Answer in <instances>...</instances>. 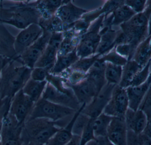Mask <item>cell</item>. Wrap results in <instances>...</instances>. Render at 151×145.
<instances>
[{
	"mask_svg": "<svg viewBox=\"0 0 151 145\" xmlns=\"http://www.w3.org/2000/svg\"><path fill=\"white\" fill-rule=\"evenodd\" d=\"M115 86L106 83L92 102L84 107L82 113L92 119H94L103 113L111 99L113 90Z\"/></svg>",
	"mask_w": 151,
	"mask_h": 145,
	"instance_id": "4fadbf2b",
	"label": "cell"
},
{
	"mask_svg": "<svg viewBox=\"0 0 151 145\" xmlns=\"http://www.w3.org/2000/svg\"><path fill=\"white\" fill-rule=\"evenodd\" d=\"M124 120L128 130L136 133H142L148 122L143 111L139 109L133 110L129 108L125 114Z\"/></svg>",
	"mask_w": 151,
	"mask_h": 145,
	"instance_id": "ac0fdd59",
	"label": "cell"
},
{
	"mask_svg": "<svg viewBox=\"0 0 151 145\" xmlns=\"http://www.w3.org/2000/svg\"><path fill=\"white\" fill-rule=\"evenodd\" d=\"M146 8H148L151 10V1H147Z\"/></svg>",
	"mask_w": 151,
	"mask_h": 145,
	"instance_id": "db71d44e",
	"label": "cell"
},
{
	"mask_svg": "<svg viewBox=\"0 0 151 145\" xmlns=\"http://www.w3.org/2000/svg\"><path fill=\"white\" fill-rule=\"evenodd\" d=\"M93 119H91L87 126H86L81 136L80 145H86L88 143L93 140H96L92 127Z\"/></svg>",
	"mask_w": 151,
	"mask_h": 145,
	"instance_id": "ab89813d",
	"label": "cell"
},
{
	"mask_svg": "<svg viewBox=\"0 0 151 145\" xmlns=\"http://www.w3.org/2000/svg\"><path fill=\"white\" fill-rule=\"evenodd\" d=\"M105 17V14L101 15L91 23L87 32L81 37L76 50L80 59L96 54L101 38L100 31Z\"/></svg>",
	"mask_w": 151,
	"mask_h": 145,
	"instance_id": "8992f818",
	"label": "cell"
},
{
	"mask_svg": "<svg viewBox=\"0 0 151 145\" xmlns=\"http://www.w3.org/2000/svg\"><path fill=\"white\" fill-rule=\"evenodd\" d=\"M66 85L71 88L81 106H86L90 103L98 94L96 86L87 78L74 85H69L66 81Z\"/></svg>",
	"mask_w": 151,
	"mask_h": 145,
	"instance_id": "9a60e30c",
	"label": "cell"
},
{
	"mask_svg": "<svg viewBox=\"0 0 151 145\" xmlns=\"http://www.w3.org/2000/svg\"><path fill=\"white\" fill-rule=\"evenodd\" d=\"M88 11L75 6L70 1H65L60 7L55 15L62 20L63 23L70 25L80 20Z\"/></svg>",
	"mask_w": 151,
	"mask_h": 145,
	"instance_id": "e0dca14e",
	"label": "cell"
},
{
	"mask_svg": "<svg viewBox=\"0 0 151 145\" xmlns=\"http://www.w3.org/2000/svg\"><path fill=\"white\" fill-rule=\"evenodd\" d=\"M63 38L58 52V56L66 55L76 50L81 36L77 35L73 29L63 33Z\"/></svg>",
	"mask_w": 151,
	"mask_h": 145,
	"instance_id": "603a6c76",
	"label": "cell"
},
{
	"mask_svg": "<svg viewBox=\"0 0 151 145\" xmlns=\"http://www.w3.org/2000/svg\"><path fill=\"white\" fill-rule=\"evenodd\" d=\"M151 85V76L144 84L137 86H129L126 89L129 101V108L137 110Z\"/></svg>",
	"mask_w": 151,
	"mask_h": 145,
	"instance_id": "ffe728a7",
	"label": "cell"
},
{
	"mask_svg": "<svg viewBox=\"0 0 151 145\" xmlns=\"http://www.w3.org/2000/svg\"><path fill=\"white\" fill-rule=\"evenodd\" d=\"M47 80L38 81L30 78L27 82L22 90L35 103L42 98V95L47 84Z\"/></svg>",
	"mask_w": 151,
	"mask_h": 145,
	"instance_id": "cb8c5ba5",
	"label": "cell"
},
{
	"mask_svg": "<svg viewBox=\"0 0 151 145\" xmlns=\"http://www.w3.org/2000/svg\"><path fill=\"white\" fill-rule=\"evenodd\" d=\"M1 129H0V145H1Z\"/></svg>",
	"mask_w": 151,
	"mask_h": 145,
	"instance_id": "9f6ffc18",
	"label": "cell"
},
{
	"mask_svg": "<svg viewBox=\"0 0 151 145\" xmlns=\"http://www.w3.org/2000/svg\"><path fill=\"white\" fill-rule=\"evenodd\" d=\"M151 60L136 74L130 86H137L144 84L149 78L151 73Z\"/></svg>",
	"mask_w": 151,
	"mask_h": 145,
	"instance_id": "8d00e7d4",
	"label": "cell"
},
{
	"mask_svg": "<svg viewBox=\"0 0 151 145\" xmlns=\"http://www.w3.org/2000/svg\"><path fill=\"white\" fill-rule=\"evenodd\" d=\"M1 99V86H0V100Z\"/></svg>",
	"mask_w": 151,
	"mask_h": 145,
	"instance_id": "11a10c76",
	"label": "cell"
},
{
	"mask_svg": "<svg viewBox=\"0 0 151 145\" xmlns=\"http://www.w3.org/2000/svg\"><path fill=\"white\" fill-rule=\"evenodd\" d=\"M136 48V46L130 43H127L116 46L114 49L120 55L129 60L133 58Z\"/></svg>",
	"mask_w": 151,
	"mask_h": 145,
	"instance_id": "f35d334b",
	"label": "cell"
},
{
	"mask_svg": "<svg viewBox=\"0 0 151 145\" xmlns=\"http://www.w3.org/2000/svg\"><path fill=\"white\" fill-rule=\"evenodd\" d=\"M142 133L151 139V121H148L145 129Z\"/></svg>",
	"mask_w": 151,
	"mask_h": 145,
	"instance_id": "681fc988",
	"label": "cell"
},
{
	"mask_svg": "<svg viewBox=\"0 0 151 145\" xmlns=\"http://www.w3.org/2000/svg\"><path fill=\"white\" fill-rule=\"evenodd\" d=\"M96 141L98 145H114L108 139L107 137L98 138L96 139Z\"/></svg>",
	"mask_w": 151,
	"mask_h": 145,
	"instance_id": "7dc6e473",
	"label": "cell"
},
{
	"mask_svg": "<svg viewBox=\"0 0 151 145\" xmlns=\"http://www.w3.org/2000/svg\"><path fill=\"white\" fill-rule=\"evenodd\" d=\"M15 41V37L0 23V55L16 62L18 57L14 48Z\"/></svg>",
	"mask_w": 151,
	"mask_h": 145,
	"instance_id": "d6986e66",
	"label": "cell"
},
{
	"mask_svg": "<svg viewBox=\"0 0 151 145\" xmlns=\"http://www.w3.org/2000/svg\"><path fill=\"white\" fill-rule=\"evenodd\" d=\"M112 117L104 113L93 119L92 127L96 139L107 136V129Z\"/></svg>",
	"mask_w": 151,
	"mask_h": 145,
	"instance_id": "4dcf8cb0",
	"label": "cell"
},
{
	"mask_svg": "<svg viewBox=\"0 0 151 145\" xmlns=\"http://www.w3.org/2000/svg\"><path fill=\"white\" fill-rule=\"evenodd\" d=\"M124 4L132 9L136 14L144 12L146 9V0H127Z\"/></svg>",
	"mask_w": 151,
	"mask_h": 145,
	"instance_id": "b9f144b4",
	"label": "cell"
},
{
	"mask_svg": "<svg viewBox=\"0 0 151 145\" xmlns=\"http://www.w3.org/2000/svg\"><path fill=\"white\" fill-rule=\"evenodd\" d=\"M51 33L43 31L42 36L18 57L17 62L23 66L33 69L41 56L44 53L51 37Z\"/></svg>",
	"mask_w": 151,
	"mask_h": 145,
	"instance_id": "52a82bcc",
	"label": "cell"
},
{
	"mask_svg": "<svg viewBox=\"0 0 151 145\" xmlns=\"http://www.w3.org/2000/svg\"><path fill=\"white\" fill-rule=\"evenodd\" d=\"M91 119V118L89 117L81 112L76 119L73 124V135L81 136L83 129L87 126Z\"/></svg>",
	"mask_w": 151,
	"mask_h": 145,
	"instance_id": "74e56055",
	"label": "cell"
},
{
	"mask_svg": "<svg viewBox=\"0 0 151 145\" xmlns=\"http://www.w3.org/2000/svg\"><path fill=\"white\" fill-rule=\"evenodd\" d=\"M151 11V9L146 8L144 12L136 14L119 26L122 31L127 36L128 43L137 47L149 37L148 19Z\"/></svg>",
	"mask_w": 151,
	"mask_h": 145,
	"instance_id": "277c9868",
	"label": "cell"
},
{
	"mask_svg": "<svg viewBox=\"0 0 151 145\" xmlns=\"http://www.w3.org/2000/svg\"><path fill=\"white\" fill-rule=\"evenodd\" d=\"M11 100L10 98H5L0 100V129L4 118L9 113Z\"/></svg>",
	"mask_w": 151,
	"mask_h": 145,
	"instance_id": "ee69618b",
	"label": "cell"
},
{
	"mask_svg": "<svg viewBox=\"0 0 151 145\" xmlns=\"http://www.w3.org/2000/svg\"><path fill=\"white\" fill-rule=\"evenodd\" d=\"M13 10L12 6L9 8H4L0 3V23H4L11 18Z\"/></svg>",
	"mask_w": 151,
	"mask_h": 145,
	"instance_id": "f6af8a7d",
	"label": "cell"
},
{
	"mask_svg": "<svg viewBox=\"0 0 151 145\" xmlns=\"http://www.w3.org/2000/svg\"><path fill=\"white\" fill-rule=\"evenodd\" d=\"M143 68L134 60L128 61L126 65L123 67L121 81L119 85L124 88L130 86L136 74Z\"/></svg>",
	"mask_w": 151,
	"mask_h": 145,
	"instance_id": "83f0119b",
	"label": "cell"
},
{
	"mask_svg": "<svg viewBox=\"0 0 151 145\" xmlns=\"http://www.w3.org/2000/svg\"><path fill=\"white\" fill-rule=\"evenodd\" d=\"M63 33H51L50 39L42 55L35 66V68H44L50 73L55 63L58 52L63 38Z\"/></svg>",
	"mask_w": 151,
	"mask_h": 145,
	"instance_id": "8fae6325",
	"label": "cell"
},
{
	"mask_svg": "<svg viewBox=\"0 0 151 145\" xmlns=\"http://www.w3.org/2000/svg\"><path fill=\"white\" fill-rule=\"evenodd\" d=\"M49 74V71L47 69L35 68L32 70L31 78L36 81H45L47 80V78Z\"/></svg>",
	"mask_w": 151,
	"mask_h": 145,
	"instance_id": "7bdbcfd3",
	"label": "cell"
},
{
	"mask_svg": "<svg viewBox=\"0 0 151 145\" xmlns=\"http://www.w3.org/2000/svg\"><path fill=\"white\" fill-rule=\"evenodd\" d=\"M150 36L147 37L137 47L132 60L144 67L151 60Z\"/></svg>",
	"mask_w": 151,
	"mask_h": 145,
	"instance_id": "484cf974",
	"label": "cell"
},
{
	"mask_svg": "<svg viewBox=\"0 0 151 145\" xmlns=\"http://www.w3.org/2000/svg\"><path fill=\"white\" fill-rule=\"evenodd\" d=\"M127 133L124 118L112 117L107 129L108 139L114 145H127Z\"/></svg>",
	"mask_w": 151,
	"mask_h": 145,
	"instance_id": "2e32d148",
	"label": "cell"
},
{
	"mask_svg": "<svg viewBox=\"0 0 151 145\" xmlns=\"http://www.w3.org/2000/svg\"><path fill=\"white\" fill-rule=\"evenodd\" d=\"M15 62L14 61H11L2 72L0 80L1 99H12L18 92L23 89L31 78L32 69L23 65L16 66Z\"/></svg>",
	"mask_w": 151,
	"mask_h": 145,
	"instance_id": "7a4b0ae2",
	"label": "cell"
},
{
	"mask_svg": "<svg viewBox=\"0 0 151 145\" xmlns=\"http://www.w3.org/2000/svg\"><path fill=\"white\" fill-rule=\"evenodd\" d=\"M106 63V62H105ZM123 67L106 63L105 77L107 84L119 85L121 81Z\"/></svg>",
	"mask_w": 151,
	"mask_h": 145,
	"instance_id": "1f68e13d",
	"label": "cell"
},
{
	"mask_svg": "<svg viewBox=\"0 0 151 145\" xmlns=\"http://www.w3.org/2000/svg\"><path fill=\"white\" fill-rule=\"evenodd\" d=\"M65 125L63 121L54 122L44 118L27 120L22 127V143L32 142L46 145L51 138Z\"/></svg>",
	"mask_w": 151,
	"mask_h": 145,
	"instance_id": "6da1fadb",
	"label": "cell"
},
{
	"mask_svg": "<svg viewBox=\"0 0 151 145\" xmlns=\"http://www.w3.org/2000/svg\"><path fill=\"white\" fill-rule=\"evenodd\" d=\"M43 32V29L38 24H33L22 30L15 37L14 48L17 57L34 44Z\"/></svg>",
	"mask_w": 151,
	"mask_h": 145,
	"instance_id": "7c38bea8",
	"label": "cell"
},
{
	"mask_svg": "<svg viewBox=\"0 0 151 145\" xmlns=\"http://www.w3.org/2000/svg\"><path fill=\"white\" fill-rule=\"evenodd\" d=\"M65 1H38L37 7L41 18L48 19L55 16L58 10L65 2Z\"/></svg>",
	"mask_w": 151,
	"mask_h": 145,
	"instance_id": "f546056e",
	"label": "cell"
},
{
	"mask_svg": "<svg viewBox=\"0 0 151 145\" xmlns=\"http://www.w3.org/2000/svg\"><path fill=\"white\" fill-rule=\"evenodd\" d=\"M148 31L149 36H150L151 35V11L148 17Z\"/></svg>",
	"mask_w": 151,
	"mask_h": 145,
	"instance_id": "f907efd6",
	"label": "cell"
},
{
	"mask_svg": "<svg viewBox=\"0 0 151 145\" xmlns=\"http://www.w3.org/2000/svg\"><path fill=\"white\" fill-rule=\"evenodd\" d=\"M100 58L104 62L109 63L122 67L126 65L128 61L127 59L119 54L115 51L114 48Z\"/></svg>",
	"mask_w": 151,
	"mask_h": 145,
	"instance_id": "d590c367",
	"label": "cell"
},
{
	"mask_svg": "<svg viewBox=\"0 0 151 145\" xmlns=\"http://www.w3.org/2000/svg\"><path fill=\"white\" fill-rule=\"evenodd\" d=\"M136 13L124 4L117 8L112 13V26H120L129 21Z\"/></svg>",
	"mask_w": 151,
	"mask_h": 145,
	"instance_id": "d6a6232c",
	"label": "cell"
},
{
	"mask_svg": "<svg viewBox=\"0 0 151 145\" xmlns=\"http://www.w3.org/2000/svg\"><path fill=\"white\" fill-rule=\"evenodd\" d=\"M38 1L28 3L19 2L13 5L11 18L4 23L23 30L33 24H39L41 18L37 9Z\"/></svg>",
	"mask_w": 151,
	"mask_h": 145,
	"instance_id": "5b68a950",
	"label": "cell"
},
{
	"mask_svg": "<svg viewBox=\"0 0 151 145\" xmlns=\"http://www.w3.org/2000/svg\"><path fill=\"white\" fill-rule=\"evenodd\" d=\"M128 108V98L126 88L115 86L103 113L112 117L124 118Z\"/></svg>",
	"mask_w": 151,
	"mask_h": 145,
	"instance_id": "ba28073f",
	"label": "cell"
},
{
	"mask_svg": "<svg viewBox=\"0 0 151 145\" xmlns=\"http://www.w3.org/2000/svg\"><path fill=\"white\" fill-rule=\"evenodd\" d=\"M127 145H151V139L143 133H135L128 130Z\"/></svg>",
	"mask_w": 151,
	"mask_h": 145,
	"instance_id": "e575fe53",
	"label": "cell"
},
{
	"mask_svg": "<svg viewBox=\"0 0 151 145\" xmlns=\"http://www.w3.org/2000/svg\"><path fill=\"white\" fill-rule=\"evenodd\" d=\"M35 103L21 89L12 99L9 113L20 124L24 125L28 119Z\"/></svg>",
	"mask_w": 151,
	"mask_h": 145,
	"instance_id": "9c48e42d",
	"label": "cell"
},
{
	"mask_svg": "<svg viewBox=\"0 0 151 145\" xmlns=\"http://www.w3.org/2000/svg\"><path fill=\"white\" fill-rule=\"evenodd\" d=\"M81 136L73 135L71 140L65 145H80Z\"/></svg>",
	"mask_w": 151,
	"mask_h": 145,
	"instance_id": "c3c4849f",
	"label": "cell"
},
{
	"mask_svg": "<svg viewBox=\"0 0 151 145\" xmlns=\"http://www.w3.org/2000/svg\"><path fill=\"white\" fill-rule=\"evenodd\" d=\"M118 33V31L111 29L102 34L96 54L102 56L113 49Z\"/></svg>",
	"mask_w": 151,
	"mask_h": 145,
	"instance_id": "f1b7e54d",
	"label": "cell"
},
{
	"mask_svg": "<svg viewBox=\"0 0 151 145\" xmlns=\"http://www.w3.org/2000/svg\"><path fill=\"white\" fill-rule=\"evenodd\" d=\"M76 111L42 98L35 103L27 120L44 118L54 122H61L71 118Z\"/></svg>",
	"mask_w": 151,
	"mask_h": 145,
	"instance_id": "3957f363",
	"label": "cell"
},
{
	"mask_svg": "<svg viewBox=\"0 0 151 145\" xmlns=\"http://www.w3.org/2000/svg\"><path fill=\"white\" fill-rule=\"evenodd\" d=\"M150 47L151 49V35H150Z\"/></svg>",
	"mask_w": 151,
	"mask_h": 145,
	"instance_id": "6f0895ef",
	"label": "cell"
},
{
	"mask_svg": "<svg viewBox=\"0 0 151 145\" xmlns=\"http://www.w3.org/2000/svg\"><path fill=\"white\" fill-rule=\"evenodd\" d=\"M139 109L145 114L148 121H151V85Z\"/></svg>",
	"mask_w": 151,
	"mask_h": 145,
	"instance_id": "60d3db41",
	"label": "cell"
},
{
	"mask_svg": "<svg viewBox=\"0 0 151 145\" xmlns=\"http://www.w3.org/2000/svg\"><path fill=\"white\" fill-rule=\"evenodd\" d=\"M150 75H151V71Z\"/></svg>",
	"mask_w": 151,
	"mask_h": 145,
	"instance_id": "680465c9",
	"label": "cell"
},
{
	"mask_svg": "<svg viewBox=\"0 0 151 145\" xmlns=\"http://www.w3.org/2000/svg\"><path fill=\"white\" fill-rule=\"evenodd\" d=\"M22 145H46L40 144H36V143L29 142V143H22Z\"/></svg>",
	"mask_w": 151,
	"mask_h": 145,
	"instance_id": "816d5d0a",
	"label": "cell"
},
{
	"mask_svg": "<svg viewBox=\"0 0 151 145\" xmlns=\"http://www.w3.org/2000/svg\"><path fill=\"white\" fill-rule=\"evenodd\" d=\"M106 63L99 58L87 72V78L96 86L98 92L106 84L105 77Z\"/></svg>",
	"mask_w": 151,
	"mask_h": 145,
	"instance_id": "7402d4cb",
	"label": "cell"
},
{
	"mask_svg": "<svg viewBox=\"0 0 151 145\" xmlns=\"http://www.w3.org/2000/svg\"><path fill=\"white\" fill-rule=\"evenodd\" d=\"M86 145H98L96 141V140H93L91 141L86 144Z\"/></svg>",
	"mask_w": 151,
	"mask_h": 145,
	"instance_id": "f5cc1de1",
	"label": "cell"
},
{
	"mask_svg": "<svg viewBox=\"0 0 151 145\" xmlns=\"http://www.w3.org/2000/svg\"><path fill=\"white\" fill-rule=\"evenodd\" d=\"M42 98L53 103L76 110L80 109L82 106L79 104L75 96L59 91L49 82L47 84Z\"/></svg>",
	"mask_w": 151,
	"mask_h": 145,
	"instance_id": "5bb4252c",
	"label": "cell"
},
{
	"mask_svg": "<svg viewBox=\"0 0 151 145\" xmlns=\"http://www.w3.org/2000/svg\"><path fill=\"white\" fill-rule=\"evenodd\" d=\"M12 60L5 58L0 55V80L2 72L5 66Z\"/></svg>",
	"mask_w": 151,
	"mask_h": 145,
	"instance_id": "bcb514c9",
	"label": "cell"
},
{
	"mask_svg": "<svg viewBox=\"0 0 151 145\" xmlns=\"http://www.w3.org/2000/svg\"><path fill=\"white\" fill-rule=\"evenodd\" d=\"M79 60L80 58L77 56L76 50L66 55L58 56L55 65L50 74L60 75L70 68Z\"/></svg>",
	"mask_w": 151,
	"mask_h": 145,
	"instance_id": "4316f807",
	"label": "cell"
},
{
	"mask_svg": "<svg viewBox=\"0 0 151 145\" xmlns=\"http://www.w3.org/2000/svg\"><path fill=\"white\" fill-rule=\"evenodd\" d=\"M39 24L41 26L43 31L51 33H64L71 29L73 27L72 26L63 23L55 15L48 19L41 18Z\"/></svg>",
	"mask_w": 151,
	"mask_h": 145,
	"instance_id": "d4e9b609",
	"label": "cell"
},
{
	"mask_svg": "<svg viewBox=\"0 0 151 145\" xmlns=\"http://www.w3.org/2000/svg\"><path fill=\"white\" fill-rule=\"evenodd\" d=\"M100 57L101 55L96 54L93 56L80 59L70 68L87 73L97 60Z\"/></svg>",
	"mask_w": 151,
	"mask_h": 145,
	"instance_id": "836d02e7",
	"label": "cell"
},
{
	"mask_svg": "<svg viewBox=\"0 0 151 145\" xmlns=\"http://www.w3.org/2000/svg\"><path fill=\"white\" fill-rule=\"evenodd\" d=\"M85 106L82 105L81 108L76 111L68 124L57 132L46 145H65L68 144L73 137V129L76 119Z\"/></svg>",
	"mask_w": 151,
	"mask_h": 145,
	"instance_id": "44dd1931",
	"label": "cell"
},
{
	"mask_svg": "<svg viewBox=\"0 0 151 145\" xmlns=\"http://www.w3.org/2000/svg\"><path fill=\"white\" fill-rule=\"evenodd\" d=\"M23 125L9 113L3 122L1 129V145H22L21 132Z\"/></svg>",
	"mask_w": 151,
	"mask_h": 145,
	"instance_id": "30bf717a",
	"label": "cell"
}]
</instances>
